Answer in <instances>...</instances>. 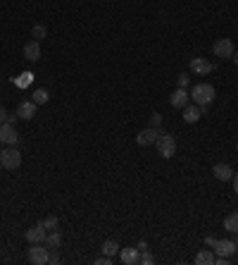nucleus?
I'll return each mask as SVG.
<instances>
[{"mask_svg":"<svg viewBox=\"0 0 238 265\" xmlns=\"http://www.w3.org/2000/svg\"><path fill=\"white\" fill-rule=\"evenodd\" d=\"M17 141H19V134H17V129H15V124L3 122L0 124V144L3 146H17Z\"/></svg>","mask_w":238,"mask_h":265,"instance_id":"6","label":"nucleus"},{"mask_svg":"<svg viewBox=\"0 0 238 265\" xmlns=\"http://www.w3.org/2000/svg\"><path fill=\"white\" fill-rule=\"evenodd\" d=\"M191 70L198 74V77H205V74H210L214 67H212V62L207 60V57H193V60H191Z\"/></svg>","mask_w":238,"mask_h":265,"instance_id":"12","label":"nucleus"},{"mask_svg":"<svg viewBox=\"0 0 238 265\" xmlns=\"http://www.w3.org/2000/svg\"><path fill=\"white\" fill-rule=\"evenodd\" d=\"M0 165L5 170H19L22 165V153H19L17 146H5L0 151Z\"/></svg>","mask_w":238,"mask_h":265,"instance_id":"2","label":"nucleus"},{"mask_svg":"<svg viewBox=\"0 0 238 265\" xmlns=\"http://www.w3.org/2000/svg\"><path fill=\"white\" fill-rule=\"evenodd\" d=\"M50 248L46 246V244H31L29 246V263L34 265H46L48 258H50V253H48Z\"/></svg>","mask_w":238,"mask_h":265,"instance_id":"4","label":"nucleus"},{"mask_svg":"<svg viewBox=\"0 0 238 265\" xmlns=\"http://www.w3.org/2000/svg\"><path fill=\"white\" fill-rule=\"evenodd\" d=\"M36 103L34 101H24V103H19V108H17V115H19V119H34V115H36Z\"/></svg>","mask_w":238,"mask_h":265,"instance_id":"16","label":"nucleus"},{"mask_svg":"<svg viewBox=\"0 0 238 265\" xmlns=\"http://www.w3.org/2000/svg\"><path fill=\"white\" fill-rule=\"evenodd\" d=\"M202 115H205V112H202L200 105H191V103H188V105L183 108V122H188V124H195Z\"/></svg>","mask_w":238,"mask_h":265,"instance_id":"14","label":"nucleus"},{"mask_svg":"<svg viewBox=\"0 0 238 265\" xmlns=\"http://www.w3.org/2000/svg\"><path fill=\"white\" fill-rule=\"evenodd\" d=\"M48 237V229L38 222V225H34V227H29L27 232H24V239H27L29 244H43Z\"/></svg>","mask_w":238,"mask_h":265,"instance_id":"8","label":"nucleus"},{"mask_svg":"<svg viewBox=\"0 0 238 265\" xmlns=\"http://www.w3.org/2000/svg\"><path fill=\"white\" fill-rule=\"evenodd\" d=\"M0 146H3V144H0Z\"/></svg>","mask_w":238,"mask_h":265,"instance_id":"36","label":"nucleus"},{"mask_svg":"<svg viewBox=\"0 0 238 265\" xmlns=\"http://www.w3.org/2000/svg\"><path fill=\"white\" fill-rule=\"evenodd\" d=\"M43 244H46L50 251H57V248H60V244H62V237H60V232H57V229H55V232H50Z\"/></svg>","mask_w":238,"mask_h":265,"instance_id":"18","label":"nucleus"},{"mask_svg":"<svg viewBox=\"0 0 238 265\" xmlns=\"http://www.w3.org/2000/svg\"><path fill=\"white\" fill-rule=\"evenodd\" d=\"M224 229L231 232V234H236L238 232V213H231V215L224 218Z\"/></svg>","mask_w":238,"mask_h":265,"instance_id":"20","label":"nucleus"},{"mask_svg":"<svg viewBox=\"0 0 238 265\" xmlns=\"http://www.w3.org/2000/svg\"><path fill=\"white\" fill-rule=\"evenodd\" d=\"M214 96H217V91H214L212 84H195L191 89V101L195 105H200V108H207L214 101Z\"/></svg>","mask_w":238,"mask_h":265,"instance_id":"1","label":"nucleus"},{"mask_svg":"<svg viewBox=\"0 0 238 265\" xmlns=\"http://www.w3.org/2000/svg\"><path fill=\"white\" fill-rule=\"evenodd\" d=\"M233 241H236V246H238V232H236V239H233Z\"/></svg>","mask_w":238,"mask_h":265,"instance_id":"34","label":"nucleus"},{"mask_svg":"<svg viewBox=\"0 0 238 265\" xmlns=\"http://www.w3.org/2000/svg\"><path fill=\"white\" fill-rule=\"evenodd\" d=\"M157 137H160V129H155V127H146L143 131H138L136 134V144L138 146H153L157 141Z\"/></svg>","mask_w":238,"mask_h":265,"instance_id":"9","label":"nucleus"},{"mask_svg":"<svg viewBox=\"0 0 238 265\" xmlns=\"http://www.w3.org/2000/svg\"><path fill=\"white\" fill-rule=\"evenodd\" d=\"M100 251L105 253V256H117L119 253V244L114 241V239H107V241H102V246H100Z\"/></svg>","mask_w":238,"mask_h":265,"instance_id":"19","label":"nucleus"},{"mask_svg":"<svg viewBox=\"0 0 238 265\" xmlns=\"http://www.w3.org/2000/svg\"><path fill=\"white\" fill-rule=\"evenodd\" d=\"M212 172H214V179H219V182H229V179H233V167L226 165V163H214Z\"/></svg>","mask_w":238,"mask_h":265,"instance_id":"13","label":"nucleus"},{"mask_svg":"<svg viewBox=\"0 0 238 265\" xmlns=\"http://www.w3.org/2000/svg\"><path fill=\"white\" fill-rule=\"evenodd\" d=\"M31 79H34V74L24 72V74H22V79H19V84H22V86H29V84H31Z\"/></svg>","mask_w":238,"mask_h":265,"instance_id":"26","label":"nucleus"},{"mask_svg":"<svg viewBox=\"0 0 238 265\" xmlns=\"http://www.w3.org/2000/svg\"><path fill=\"white\" fill-rule=\"evenodd\" d=\"M217 256H214V251H200V253H195V265H214Z\"/></svg>","mask_w":238,"mask_h":265,"instance_id":"17","label":"nucleus"},{"mask_svg":"<svg viewBox=\"0 0 238 265\" xmlns=\"http://www.w3.org/2000/svg\"><path fill=\"white\" fill-rule=\"evenodd\" d=\"M231 60H233V64H238V50L233 53V57H231Z\"/></svg>","mask_w":238,"mask_h":265,"instance_id":"33","label":"nucleus"},{"mask_svg":"<svg viewBox=\"0 0 238 265\" xmlns=\"http://www.w3.org/2000/svg\"><path fill=\"white\" fill-rule=\"evenodd\" d=\"M233 191H236V193H238V172H236V174H233Z\"/></svg>","mask_w":238,"mask_h":265,"instance_id":"31","label":"nucleus"},{"mask_svg":"<svg viewBox=\"0 0 238 265\" xmlns=\"http://www.w3.org/2000/svg\"><path fill=\"white\" fill-rule=\"evenodd\" d=\"M48 263L57 265V263H60V256H57V253H50V258H48Z\"/></svg>","mask_w":238,"mask_h":265,"instance_id":"30","label":"nucleus"},{"mask_svg":"<svg viewBox=\"0 0 238 265\" xmlns=\"http://www.w3.org/2000/svg\"><path fill=\"white\" fill-rule=\"evenodd\" d=\"M24 57H27L29 62H36V60H41V43L38 41H29V43H24Z\"/></svg>","mask_w":238,"mask_h":265,"instance_id":"15","label":"nucleus"},{"mask_svg":"<svg viewBox=\"0 0 238 265\" xmlns=\"http://www.w3.org/2000/svg\"><path fill=\"white\" fill-rule=\"evenodd\" d=\"M46 34H48V29L43 27V24H36V27L31 29V38H34V41H41V38H46Z\"/></svg>","mask_w":238,"mask_h":265,"instance_id":"23","label":"nucleus"},{"mask_svg":"<svg viewBox=\"0 0 238 265\" xmlns=\"http://www.w3.org/2000/svg\"><path fill=\"white\" fill-rule=\"evenodd\" d=\"M155 146H157V153L162 158H172L176 153V139L172 137V134H160L155 141Z\"/></svg>","mask_w":238,"mask_h":265,"instance_id":"3","label":"nucleus"},{"mask_svg":"<svg viewBox=\"0 0 238 265\" xmlns=\"http://www.w3.org/2000/svg\"><path fill=\"white\" fill-rule=\"evenodd\" d=\"M212 248H214V256L217 258H231L238 251L236 241H229V239H214Z\"/></svg>","mask_w":238,"mask_h":265,"instance_id":"5","label":"nucleus"},{"mask_svg":"<svg viewBox=\"0 0 238 265\" xmlns=\"http://www.w3.org/2000/svg\"><path fill=\"white\" fill-rule=\"evenodd\" d=\"M141 263H143V265H153V263H155V256H153V253L146 248V251H141Z\"/></svg>","mask_w":238,"mask_h":265,"instance_id":"24","label":"nucleus"},{"mask_svg":"<svg viewBox=\"0 0 238 265\" xmlns=\"http://www.w3.org/2000/svg\"><path fill=\"white\" fill-rule=\"evenodd\" d=\"M236 151H238V146H236Z\"/></svg>","mask_w":238,"mask_h":265,"instance_id":"35","label":"nucleus"},{"mask_svg":"<svg viewBox=\"0 0 238 265\" xmlns=\"http://www.w3.org/2000/svg\"><path fill=\"white\" fill-rule=\"evenodd\" d=\"M188 103H191V93L186 91V89H176V91L169 96V105H172V108L183 110Z\"/></svg>","mask_w":238,"mask_h":265,"instance_id":"11","label":"nucleus"},{"mask_svg":"<svg viewBox=\"0 0 238 265\" xmlns=\"http://www.w3.org/2000/svg\"><path fill=\"white\" fill-rule=\"evenodd\" d=\"M95 265H112V258H110V256H105V253H102L100 258H95Z\"/></svg>","mask_w":238,"mask_h":265,"instance_id":"27","label":"nucleus"},{"mask_svg":"<svg viewBox=\"0 0 238 265\" xmlns=\"http://www.w3.org/2000/svg\"><path fill=\"white\" fill-rule=\"evenodd\" d=\"M188 86V74H179V89H186Z\"/></svg>","mask_w":238,"mask_h":265,"instance_id":"28","label":"nucleus"},{"mask_svg":"<svg viewBox=\"0 0 238 265\" xmlns=\"http://www.w3.org/2000/svg\"><path fill=\"white\" fill-rule=\"evenodd\" d=\"M41 225H43V227H46L48 232H55V229L60 227V220H57V215H48V218L43 220Z\"/></svg>","mask_w":238,"mask_h":265,"instance_id":"22","label":"nucleus"},{"mask_svg":"<svg viewBox=\"0 0 238 265\" xmlns=\"http://www.w3.org/2000/svg\"><path fill=\"white\" fill-rule=\"evenodd\" d=\"M119 260L124 265H138L141 263V251H138V246L119 248Z\"/></svg>","mask_w":238,"mask_h":265,"instance_id":"10","label":"nucleus"},{"mask_svg":"<svg viewBox=\"0 0 238 265\" xmlns=\"http://www.w3.org/2000/svg\"><path fill=\"white\" fill-rule=\"evenodd\" d=\"M17 117H19L17 112H15V115H8V122H10V124H15V119H17Z\"/></svg>","mask_w":238,"mask_h":265,"instance_id":"32","label":"nucleus"},{"mask_svg":"<svg viewBox=\"0 0 238 265\" xmlns=\"http://www.w3.org/2000/svg\"><path fill=\"white\" fill-rule=\"evenodd\" d=\"M48 98H50V93H48L46 89H38V91H34V98H31V101L36 103V105H46Z\"/></svg>","mask_w":238,"mask_h":265,"instance_id":"21","label":"nucleus"},{"mask_svg":"<svg viewBox=\"0 0 238 265\" xmlns=\"http://www.w3.org/2000/svg\"><path fill=\"white\" fill-rule=\"evenodd\" d=\"M212 50H214V55L221 57V60H231L233 53H236V50H233V41H231V38H219V41H214Z\"/></svg>","mask_w":238,"mask_h":265,"instance_id":"7","label":"nucleus"},{"mask_svg":"<svg viewBox=\"0 0 238 265\" xmlns=\"http://www.w3.org/2000/svg\"><path fill=\"white\" fill-rule=\"evenodd\" d=\"M8 115H10V112L3 108V105H0V124H3V122H8Z\"/></svg>","mask_w":238,"mask_h":265,"instance_id":"29","label":"nucleus"},{"mask_svg":"<svg viewBox=\"0 0 238 265\" xmlns=\"http://www.w3.org/2000/svg\"><path fill=\"white\" fill-rule=\"evenodd\" d=\"M150 127H155V129L162 127V115H160V112H153V117H150Z\"/></svg>","mask_w":238,"mask_h":265,"instance_id":"25","label":"nucleus"}]
</instances>
